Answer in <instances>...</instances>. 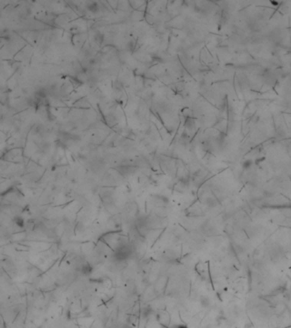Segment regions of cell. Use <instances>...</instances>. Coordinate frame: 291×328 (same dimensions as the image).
Returning a JSON list of instances; mask_svg holds the SVG:
<instances>
[{
    "instance_id": "obj_6",
    "label": "cell",
    "mask_w": 291,
    "mask_h": 328,
    "mask_svg": "<svg viewBox=\"0 0 291 328\" xmlns=\"http://www.w3.org/2000/svg\"><path fill=\"white\" fill-rule=\"evenodd\" d=\"M200 304H201L202 308L207 309L211 304V301H210L209 298L207 297V296H202L200 298Z\"/></svg>"
},
{
    "instance_id": "obj_5",
    "label": "cell",
    "mask_w": 291,
    "mask_h": 328,
    "mask_svg": "<svg viewBox=\"0 0 291 328\" xmlns=\"http://www.w3.org/2000/svg\"><path fill=\"white\" fill-rule=\"evenodd\" d=\"M13 224L15 225V227L23 228L24 226H25V221H24V219L21 215H17V216L13 218Z\"/></svg>"
},
{
    "instance_id": "obj_9",
    "label": "cell",
    "mask_w": 291,
    "mask_h": 328,
    "mask_svg": "<svg viewBox=\"0 0 291 328\" xmlns=\"http://www.w3.org/2000/svg\"><path fill=\"white\" fill-rule=\"evenodd\" d=\"M172 328H188V327L184 324H178V325H175Z\"/></svg>"
},
{
    "instance_id": "obj_7",
    "label": "cell",
    "mask_w": 291,
    "mask_h": 328,
    "mask_svg": "<svg viewBox=\"0 0 291 328\" xmlns=\"http://www.w3.org/2000/svg\"><path fill=\"white\" fill-rule=\"evenodd\" d=\"M205 203H206V205L208 207H209V208H215L216 205H217L216 201L214 200V198H212V197H208L206 199V201H205Z\"/></svg>"
},
{
    "instance_id": "obj_3",
    "label": "cell",
    "mask_w": 291,
    "mask_h": 328,
    "mask_svg": "<svg viewBox=\"0 0 291 328\" xmlns=\"http://www.w3.org/2000/svg\"><path fill=\"white\" fill-rule=\"evenodd\" d=\"M150 203L155 209L166 208V206L169 203V200L163 195H152L150 198Z\"/></svg>"
},
{
    "instance_id": "obj_2",
    "label": "cell",
    "mask_w": 291,
    "mask_h": 328,
    "mask_svg": "<svg viewBox=\"0 0 291 328\" xmlns=\"http://www.w3.org/2000/svg\"><path fill=\"white\" fill-rule=\"evenodd\" d=\"M139 233L143 236L147 241L148 245H154L157 240L160 239L164 230H156V229H148V228H137Z\"/></svg>"
},
{
    "instance_id": "obj_1",
    "label": "cell",
    "mask_w": 291,
    "mask_h": 328,
    "mask_svg": "<svg viewBox=\"0 0 291 328\" xmlns=\"http://www.w3.org/2000/svg\"><path fill=\"white\" fill-rule=\"evenodd\" d=\"M167 226L166 218H162L152 212L145 216L144 227L148 229H156V230H164Z\"/></svg>"
},
{
    "instance_id": "obj_4",
    "label": "cell",
    "mask_w": 291,
    "mask_h": 328,
    "mask_svg": "<svg viewBox=\"0 0 291 328\" xmlns=\"http://www.w3.org/2000/svg\"><path fill=\"white\" fill-rule=\"evenodd\" d=\"M156 320L160 325L167 327L170 324V321H171V317L169 315V314L166 313V311L159 310L156 314Z\"/></svg>"
},
{
    "instance_id": "obj_8",
    "label": "cell",
    "mask_w": 291,
    "mask_h": 328,
    "mask_svg": "<svg viewBox=\"0 0 291 328\" xmlns=\"http://www.w3.org/2000/svg\"><path fill=\"white\" fill-rule=\"evenodd\" d=\"M253 166V161L251 159H247L243 162L242 164V167H243L244 169H249L250 167Z\"/></svg>"
}]
</instances>
